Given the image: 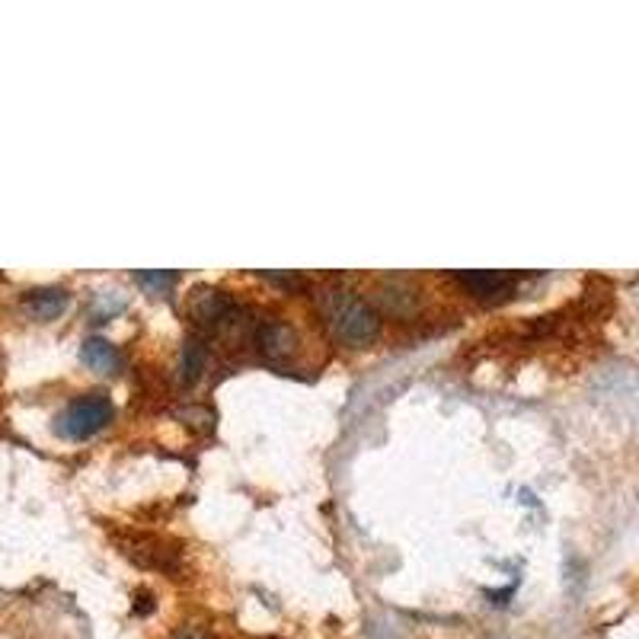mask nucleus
I'll return each instance as SVG.
<instances>
[{"instance_id": "1", "label": "nucleus", "mask_w": 639, "mask_h": 639, "mask_svg": "<svg viewBox=\"0 0 639 639\" xmlns=\"http://www.w3.org/2000/svg\"><path fill=\"white\" fill-rule=\"evenodd\" d=\"M330 320L332 330L339 339L346 342H356V346H365L371 342L378 332H381V317L378 310L365 301H358L352 294H332V307H330Z\"/></svg>"}, {"instance_id": "2", "label": "nucleus", "mask_w": 639, "mask_h": 639, "mask_svg": "<svg viewBox=\"0 0 639 639\" xmlns=\"http://www.w3.org/2000/svg\"><path fill=\"white\" fill-rule=\"evenodd\" d=\"M112 419V403L106 393H87L77 397L71 407L58 416V432L71 441H83L90 435H97Z\"/></svg>"}, {"instance_id": "3", "label": "nucleus", "mask_w": 639, "mask_h": 639, "mask_svg": "<svg viewBox=\"0 0 639 639\" xmlns=\"http://www.w3.org/2000/svg\"><path fill=\"white\" fill-rule=\"evenodd\" d=\"M256 342H259V352L269 358V361H281V358H288L294 352L298 336H294V330H291L288 323L272 320V323H262V327H259Z\"/></svg>"}, {"instance_id": "4", "label": "nucleus", "mask_w": 639, "mask_h": 639, "mask_svg": "<svg viewBox=\"0 0 639 639\" xmlns=\"http://www.w3.org/2000/svg\"><path fill=\"white\" fill-rule=\"evenodd\" d=\"M230 310H233V301H230L224 291H218V288H199V291H192V298H189V313H192L199 323H221Z\"/></svg>"}, {"instance_id": "5", "label": "nucleus", "mask_w": 639, "mask_h": 639, "mask_svg": "<svg viewBox=\"0 0 639 639\" xmlns=\"http://www.w3.org/2000/svg\"><path fill=\"white\" fill-rule=\"evenodd\" d=\"M23 304L36 320H54L68 307V291L64 288H36L26 294Z\"/></svg>"}, {"instance_id": "6", "label": "nucleus", "mask_w": 639, "mask_h": 639, "mask_svg": "<svg viewBox=\"0 0 639 639\" xmlns=\"http://www.w3.org/2000/svg\"><path fill=\"white\" fill-rule=\"evenodd\" d=\"M80 358L97 375H112L119 368V352H116V346L109 339H87L83 349H80Z\"/></svg>"}, {"instance_id": "7", "label": "nucleus", "mask_w": 639, "mask_h": 639, "mask_svg": "<svg viewBox=\"0 0 639 639\" xmlns=\"http://www.w3.org/2000/svg\"><path fill=\"white\" fill-rule=\"evenodd\" d=\"M460 281L467 288H473V294H480V298H499V294H509V288L518 281V276H511V272H467V276H460Z\"/></svg>"}, {"instance_id": "8", "label": "nucleus", "mask_w": 639, "mask_h": 639, "mask_svg": "<svg viewBox=\"0 0 639 639\" xmlns=\"http://www.w3.org/2000/svg\"><path fill=\"white\" fill-rule=\"evenodd\" d=\"M204 368V349L199 342H186V356H182V381L192 383Z\"/></svg>"}, {"instance_id": "9", "label": "nucleus", "mask_w": 639, "mask_h": 639, "mask_svg": "<svg viewBox=\"0 0 639 639\" xmlns=\"http://www.w3.org/2000/svg\"><path fill=\"white\" fill-rule=\"evenodd\" d=\"M138 281H144V284H153V288H167V284H173V272H138L134 276Z\"/></svg>"}, {"instance_id": "10", "label": "nucleus", "mask_w": 639, "mask_h": 639, "mask_svg": "<svg viewBox=\"0 0 639 639\" xmlns=\"http://www.w3.org/2000/svg\"><path fill=\"white\" fill-rule=\"evenodd\" d=\"M177 639H211L208 633H202V630H182Z\"/></svg>"}]
</instances>
